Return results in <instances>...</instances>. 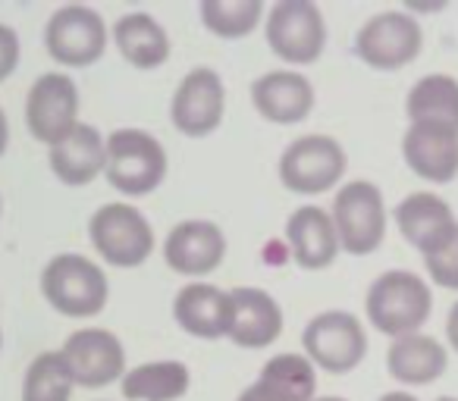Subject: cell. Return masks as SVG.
Masks as SVG:
<instances>
[{"instance_id": "8", "label": "cell", "mask_w": 458, "mask_h": 401, "mask_svg": "<svg viewBox=\"0 0 458 401\" xmlns=\"http://www.w3.org/2000/svg\"><path fill=\"white\" fill-rule=\"evenodd\" d=\"M267 45L289 63H314L327 47V26L311 0H280L267 16Z\"/></svg>"}, {"instance_id": "7", "label": "cell", "mask_w": 458, "mask_h": 401, "mask_svg": "<svg viewBox=\"0 0 458 401\" xmlns=\"http://www.w3.org/2000/svg\"><path fill=\"white\" fill-rule=\"evenodd\" d=\"M345 176V151L330 135L293 141L280 160V179L295 195H324Z\"/></svg>"}, {"instance_id": "26", "label": "cell", "mask_w": 458, "mask_h": 401, "mask_svg": "<svg viewBox=\"0 0 458 401\" xmlns=\"http://www.w3.org/2000/svg\"><path fill=\"white\" fill-rule=\"evenodd\" d=\"M261 386H267L276 398L283 401H314V388H318V376H314V363L305 355H276L264 363L261 370Z\"/></svg>"}, {"instance_id": "16", "label": "cell", "mask_w": 458, "mask_h": 401, "mask_svg": "<svg viewBox=\"0 0 458 401\" xmlns=\"http://www.w3.org/2000/svg\"><path fill=\"white\" fill-rule=\"evenodd\" d=\"M405 163L414 176L445 185L458 176V132L439 122H411L402 141Z\"/></svg>"}, {"instance_id": "5", "label": "cell", "mask_w": 458, "mask_h": 401, "mask_svg": "<svg viewBox=\"0 0 458 401\" xmlns=\"http://www.w3.org/2000/svg\"><path fill=\"white\" fill-rule=\"evenodd\" d=\"M89 230L98 255L114 267H141L154 251V230L132 205H104Z\"/></svg>"}, {"instance_id": "13", "label": "cell", "mask_w": 458, "mask_h": 401, "mask_svg": "<svg viewBox=\"0 0 458 401\" xmlns=\"http://www.w3.org/2000/svg\"><path fill=\"white\" fill-rule=\"evenodd\" d=\"M223 110H226V91H223L220 76L198 66L173 95L170 120L189 138H204L223 122Z\"/></svg>"}, {"instance_id": "11", "label": "cell", "mask_w": 458, "mask_h": 401, "mask_svg": "<svg viewBox=\"0 0 458 401\" xmlns=\"http://www.w3.org/2000/svg\"><path fill=\"white\" fill-rule=\"evenodd\" d=\"M29 132L45 145L64 141L79 126V88L70 76L47 72L29 88L26 97Z\"/></svg>"}, {"instance_id": "23", "label": "cell", "mask_w": 458, "mask_h": 401, "mask_svg": "<svg viewBox=\"0 0 458 401\" xmlns=\"http://www.w3.org/2000/svg\"><path fill=\"white\" fill-rule=\"evenodd\" d=\"M114 41L135 70H157L170 57V38L164 26L148 13L120 16L114 26Z\"/></svg>"}, {"instance_id": "6", "label": "cell", "mask_w": 458, "mask_h": 401, "mask_svg": "<svg viewBox=\"0 0 458 401\" xmlns=\"http://www.w3.org/2000/svg\"><path fill=\"white\" fill-rule=\"evenodd\" d=\"M301 345L311 363L324 367L327 373H349L368 355V336L355 313L327 311L314 317L301 332Z\"/></svg>"}, {"instance_id": "27", "label": "cell", "mask_w": 458, "mask_h": 401, "mask_svg": "<svg viewBox=\"0 0 458 401\" xmlns=\"http://www.w3.org/2000/svg\"><path fill=\"white\" fill-rule=\"evenodd\" d=\"M261 0H201V22L220 38H245L261 22Z\"/></svg>"}, {"instance_id": "35", "label": "cell", "mask_w": 458, "mask_h": 401, "mask_svg": "<svg viewBox=\"0 0 458 401\" xmlns=\"http://www.w3.org/2000/svg\"><path fill=\"white\" fill-rule=\"evenodd\" d=\"M318 401H345V398H318Z\"/></svg>"}, {"instance_id": "24", "label": "cell", "mask_w": 458, "mask_h": 401, "mask_svg": "<svg viewBox=\"0 0 458 401\" xmlns=\"http://www.w3.org/2000/svg\"><path fill=\"white\" fill-rule=\"evenodd\" d=\"M189 392V367L179 361H154L123 376V398L129 401H176Z\"/></svg>"}, {"instance_id": "17", "label": "cell", "mask_w": 458, "mask_h": 401, "mask_svg": "<svg viewBox=\"0 0 458 401\" xmlns=\"http://www.w3.org/2000/svg\"><path fill=\"white\" fill-rule=\"evenodd\" d=\"M226 238L208 220H185L166 236L164 257L179 276H208L223 263Z\"/></svg>"}, {"instance_id": "31", "label": "cell", "mask_w": 458, "mask_h": 401, "mask_svg": "<svg viewBox=\"0 0 458 401\" xmlns=\"http://www.w3.org/2000/svg\"><path fill=\"white\" fill-rule=\"evenodd\" d=\"M239 401H283V398H276V395L270 392L267 386H261V382H255V386H249L242 395H239Z\"/></svg>"}, {"instance_id": "25", "label": "cell", "mask_w": 458, "mask_h": 401, "mask_svg": "<svg viewBox=\"0 0 458 401\" xmlns=\"http://www.w3.org/2000/svg\"><path fill=\"white\" fill-rule=\"evenodd\" d=\"M408 120L439 122L458 132V82L452 76H424L408 91Z\"/></svg>"}, {"instance_id": "34", "label": "cell", "mask_w": 458, "mask_h": 401, "mask_svg": "<svg viewBox=\"0 0 458 401\" xmlns=\"http://www.w3.org/2000/svg\"><path fill=\"white\" fill-rule=\"evenodd\" d=\"M380 401H418L414 395H408V392H386Z\"/></svg>"}, {"instance_id": "21", "label": "cell", "mask_w": 458, "mask_h": 401, "mask_svg": "<svg viewBox=\"0 0 458 401\" xmlns=\"http://www.w3.org/2000/svg\"><path fill=\"white\" fill-rule=\"evenodd\" d=\"M173 317L189 336L223 338L229 330V292L210 282H191L173 301Z\"/></svg>"}, {"instance_id": "19", "label": "cell", "mask_w": 458, "mask_h": 401, "mask_svg": "<svg viewBox=\"0 0 458 401\" xmlns=\"http://www.w3.org/2000/svg\"><path fill=\"white\" fill-rule=\"evenodd\" d=\"M289 251L301 270H324L336 261L339 255V236L333 217L320 207L308 205L289 217L286 223Z\"/></svg>"}, {"instance_id": "37", "label": "cell", "mask_w": 458, "mask_h": 401, "mask_svg": "<svg viewBox=\"0 0 458 401\" xmlns=\"http://www.w3.org/2000/svg\"><path fill=\"white\" fill-rule=\"evenodd\" d=\"M0 345H4V332H0Z\"/></svg>"}, {"instance_id": "33", "label": "cell", "mask_w": 458, "mask_h": 401, "mask_svg": "<svg viewBox=\"0 0 458 401\" xmlns=\"http://www.w3.org/2000/svg\"><path fill=\"white\" fill-rule=\"evenodd\" d=\"M7 145H10V126H7V116H4V110H0V157H4Z\"/></svg>"}, {"instance_id": "28", "label": "cell", "mask_w": 458, "mask_h": 401, "mask_svg": "<svg viewBox=\"0 0 458 401\" xmlns=\"http://www.w3.org/2000/svg\"><path fill=\"white\" fill-rule=\"evenodd\" d=\"M72 386L76 382L60 351H45L29 363V373L22 380V401H70Z\"/></svg>"}, {"instance_id": "4", "label": "cell", "mask_w": 458, "mask_h": 401, "mask_svg": "<svg viewBox=\"0 0 458 401\" xmlns=\"http://www.w3.org/2000/svg\"><path fill=\"white\" fill-rule=\"evenodd\" d=\"M333 226L339 248L349 255H374L386 236L383 195L374 182H349L333 201Z\"/></svg>"}, {"instance_id": "2", "label": "cell", "mask_w": 458, "mask_h": 401, "mask_svg": "<svg viewBox=\"0 0 458 401\" xmlns=\"http://www.w3.org/2000/svg\"><path fill=\"white\" fill-rule=\"evenodd\" d=\"M41 292L64 317H95L107 305V276L82 255H60L41 273Z\"/></svg>"}, {"instance_id": "32", "label": "cell", "mask_w": 458, "mask_h": 401, "mask_svg": "<svg viewBox=\"0 0 458 401\" xmlns=\"http://www.w3.org/2000/svg\"><path fill=\"white\" fill-rule=\"evenodd\" d=\"M445 336H449L452 348L458 351V301H455V305H452V311H449V320H445Z\"/></svg>"}, {"instance_id": "20", "label": "cell", "mask_w": 458, "mask_h": 401, "mask_svg": "<svg viewBox=\"0 0 458 401\" xmlns=\"http://www.w3.org/2000/svg\"><path fill=\"white\" fill-rule=\"evenodd\" d=\"M51 170L66 185H89L107 170V141L95 126L79 122L64 141L51 147Z\"/></svg>"}, {"instance_id": "3", "label": "cell", "mask_w": 458, "mask_h": 401, "mask_svg": "<svg viewBox=\"0 0 458 401\" xmlns=\"http://www.w3.org/2000/svg\"><path fill=\"white\" fill-rule=\"evenodd\" d=\"M107 182L129 197L151 195L166 176V154L154 135L120 129L107 138Z\"/></svg>"}, {"instance_id": "22", "label": "cell", "mask_w": 458, "mask_h": 401, "mask_svg": "<svg viewBox=\"0 0 458 401\" xmlns=\"http://www.w3.org/2000/svg\"><path fill=\"white\" fill-rule=\"evenodd\" d=\"M445 363H449V355L443 345L433 336H420V332L395 338L386 355L389 376L405 382V386H427V382L439 380L445 373Z\"/></svg>"}, {"instance_id": "15", "label": "cell", "mask_w": 458, "mask_h": 401, "mask_svg": "<svg viewBox=\"0 0 458 401\" xmlns=\"http://www.w3.org/2000/svg\"><path fill=\"white\" fill-rule=\"evenodd\" d=\"M283 332V311L264 288H233L229 292V342L239 348H267Z\"/></svg>"}, {"instance_id": "10", "label": "cell", "mask_w": 458, "mask_h": 401, "mask_svg": "<svg viewBox=\"0 0 458 401\" xmlns=\"http://www.w3.org/2000/svg\"><path fill=\"white\" fill-rule=\"evenodd\" d=\"M45 45L57 63L91 66L107 51V26L91 7H60L45 29Z\"/></svg>"}, {"instance_id": "1", "label": "cell", "mask_w": 458, "mask_h": 401, "mask_svg": "<svg viewBox=\"0 0 458 401\" xmlns=\"http://www.w3.org/2000/svg\"><path fill=\"white\" fill-rule=\"evenodd\" d=\"M430 311V286L408 270H389L368 288V317L383 336H411L427 323Z\"/></svg>"}, {"instance_id": "18", "label": "cell", "mask_w": 458, "mask_h": 401, "mask_svg": "<svg viewBox=\"0 0 458 401\" xmlns=\"http://www.w3.org/2000/svg\"><path fill=\"white\" fill-rule=\"evenodd\" d=\"M255 110L276 126H295L314 107V88L299 72H267L251 85Z\"/></svg>"}, {"instance_id": "36", "label": "cell", "mask_w": 458, "mask_h": 401, "mask_svg": "<svg viewBox=\"0 0 458 401\" xmlns=\"http://www.w3.org/2000/svg\"><path fill=\"white\" fill-rule=\"evenodd\" d=\"M437 401H458V398H437Z\"/></svg>"}, {"instance_id": "30", "label": "cell", "mask_w": 458, "mask_h": 401, "mask_svg": "<svg viewBox=\"0 0 458 401\" xmlns=\"http://www.w3.org/2000/svg\"><path fill=\"white\" fill-rule=\"evenodd\" d=\"M20 63V38L10 26H0V82L13 76Z\"/></svg>"}, {"instance_id": "14", "label": "cell", "mask_w": 458, "mask_h": 401, "mask_svg": "<svg viewBox=\"0 0 458 401\" xmlns=\"http://www.w3.org/2000/svg\"><path fill=\"white\" fill-rule=\"evenodd\" d=\"M395 226H399L402 238L420 251V255H437L452 242L458 223L452 207L443 197L430 195V191H414L395 207Z\"/></svg>"}, {"instance_id": "12", "label": "cell", "mask_w": 458, "mask_h": 401, "mask_svg": "<svg viewBox=\"0 0 458 401\" xmlns=\"http://www.w3.org/2000/svg\"><path fill=\"white\" fill-rule=\"evenodd\" d=\"M60 357H64L72 382L85 388L110 386L120 376H126V351H123L120 338L107 330L72 332Z\"/></svg>"}, {"instance_id": "9", "label": "cell", "mask_w": 458, "mask_h": 401, "mask_svg": "<svg viewBox=\"0 0 458 401\" xmlns=\"http://www.w3.org/2000/svg\"><path fill=\"white\" fill-rule=\"evenodd\" d=\"M424 45V32H420V22L408 13L399 10H389L374 20H368L361 26L355 38V54L374 70H402L420 54Z\"/></svg>"}, {"instance_id": "29", "label": "cell", "mask_w": 458, "mask_h": 401, "mask_svg": "<svg viewBox=\"0 0 458 401\" xmlns=\"http://www.w3.org/2000/svg\"><path fill=\"white\" fill-rule=\"evenodd\" d=\"M424 267L430 273V280L443 288H455L458 292V230L452 236V242L443 251L424 257Z\"/></svg>"}]
</instances>
